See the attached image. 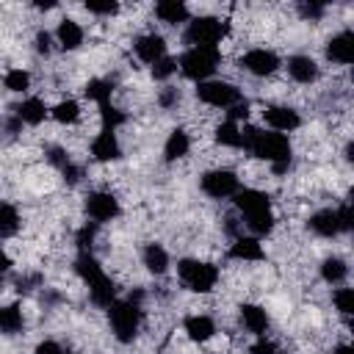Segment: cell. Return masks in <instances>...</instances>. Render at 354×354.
<instances>
[{"mask_svg":"<svg viewBox=\"0 0 354 354\" xmlns=\"http://www.w3.org/2000/svg\"><path fill=\"white\" fill-rule=\"evenodd\" d=\"M36 354H66V351H64V346L55 343V340H41V343L36 346Z\"/></svg>","mask_w":354,"mask_h":354,"instance_id":"cell-44","label":"cell"},{"mask_svg":"<svg viewBox=\"0 0 354 354\" xmlns=\"http://www.w3.org/2000/svg\"><path fill=\"white\" fill-rule=\"evenodd\" d=\"M86 213L91 218V224H102L119 216V199L111 191H94L86 196Z\"/></svg>","mask_w":354,"mask_h":354,"instance_id":"cell-11","label":"cell"},{"mask_svg":"<svg viewBox=\"0 0 354 354\" xmlns=\"http://www.w3.org/2000/svg\"><path fill=\"white\" fill-rule=\"evenodd\" d=\"M8 266H11V260H8V254L3 252V246H0V274L3 271H8Z\"/></svg>","mask_w":354,"mask_h":354,"instance_id":"cell-48","label":"cell"},{"mask_svg":"<svg viewBox=\"0 0 354 354\" xmlns=\"http://www.w3.org/2000/svg\"><path fill=\"white\" fill-rule=\"evenodd\" d=\"M111 91H113V83H111V80H105V77H94V80H88V83H86V97H88V100H94L97 105L111 102Z\"/></svg>","mask_w":354,"mask_h":354,"instance_id":"cell-29","label":"cell"},{"mask_svg":"<svg viewBox=\"0 0 354 354\" xmlns=\"http://www.w3.org/2000/svg\"><path fill=\"white\" fill-rule=\"evenodd\" d=\"M241 324L246 326V332L252 335H263L268 329V315L263 307L257 304H241Z\"/></svg>","mask_w":354,"mask_h":354,"instance_id":"cell-23","label":"cell"},{"mask_svg":"<svg viewBox=\"0 0 354 354\" xmlns=\"http://www.w3.org/2000/svg\"><path fill=\"white\" fill-rule=\"evenodd\" d=\"M108 321H111V329H113L116 340L133 343V337L138 335V326H141V304L133 301V299L113 301L108 307Z\"/></svg>","mask_w":354,"mask_h":354,"instance_id":"cell-4","label":"cell"},{"mask_svg":"<svg viewBox=\"0 0 354 354\" xmlns=\"http://www.w3.org/2000/svg\"><path fill=\"white\" fill-rule=\"evenodd\" d=\"M230 257L235 260H263V246L254 235H238L230 246Z\"/></svg>","mask_w":354,"mask_h":354,"instance_id":"cell-20","label":"cell"},{"mask_svg":"<svg viewBox=\"0 0 354 354\" xmlns=\"http://www.w3.org/2000/svg\"><path fill=\"white\" fill-rule=\"evenodd\" d=\"M227 33V25L216 17H196L185 28V41L191 47H216Z\"/></svg>","mask_w":354,"mask_h":354,"instance_id":"cell-8","label":"cell"},{"mask_svg":"<svg viewBox=\"0 0 354 354\" xmlns=\"http://www.w3.org/2000/svg\"><path fill=\"white\" fill-rule=\"evenodd\" d=\"M61 174H64V180H66V183H72V185H75V183H80V177H83V169H80V166H75V163H66V166L61 169Z\"/></svg>","mask_w":354,"mask_h":354,"instance_id":"cell-43","label":"cell"},{"mask_svg":"<svg viewBox=\"0 0 354 354\" xmlns=\"http://www.w3.org/2000/svg\"><path fill=\"white\" fill-rule=\"evenodd\" d=\"M332 301H335V307H337L340 315H351L354 313V290L351 288H337L332 293Z\"/></svg>","mask_w":354,"mask_h":354,"instance_id":"cell-34","label":"cell"},{"mask_svg":"<svg viewBox=\"0 0 354 354\" xmlns=\"http://www.w3.org/2000/svg\"><path fill=\"white\" fill-rule=\"evenodd\" d=\"M183 326H185V335H188L194 343H205V340H210L213 332H216V324H213L210 315H188Z\"/></svg>","mask_w":354,"mask_h":354,"instance_id":"cell-19","label":"cell"},{"mask_svg":"<svg viewBox=\"0 0 354 354\" xmlns=\"http://www.w3.org/2000/svg\"><path fill=\"white\" fill-rule=\"evenodd\" d=\"M288 75L301 86L315 83L318 80V64L310 55H293V58H288Z\"/></svg>","mask_w":354,"mask_h":354,"instance_id":"cell-17","label":"cell"},{"mask_svg":"<svg viewBox=\"0 0 354 354\" xmlns=\"http://www.w3.org/2000/svg\"><path fill=\"white\" fill-rule=\"evenodd\" d=\"M19 127H22V122H19L17 116H6V119L0 122V130H3L6 136H17V133H19Z\"/></svg>","mask_w":354,"mask_h":354,"instance_id":"cell-45","label":"cell"},{"mask_svg":"<svg viewBox=\"0 0 354 354\" xmlns=\"http://www.w3.org/2000/svg\"><path fill=\"white\" fill-rule=\"evenodd\" d=\"M332 354H351V346H346V343H343V346H337Z\"/></svg>","mask_w":354,"mask_h":354,"instance_id":"cell-50","label":"cell"},{"mask_svg":"<svg viewBox=\"0 0 354 354\" xmlns=\"http://www.w3.org/2000/svg\"><path fill=\"white\" fill-rule=\"evenodd\" d=\"M326 58H329L332 64H340V66L351 64V58H354V33H351V30L335 33V36L329 39V44H326Z\"/></svg>","mask_w":354,"mask_h":354,"instance_id":"cell-14","label":"cell"},{"mask_svg":"<svg viewBox=\"0 0 354 354\" xmlns=\"http://www.w3.org/2000/svg\"><path fill=\"white\" fill-rule=\"evenodd\" d=\"M307 227L321 238H335L340 232H348L351 230V205L346 202L340 207H324L310 216Z\"/></svg>","mask_w":354,"mask_h":354,"instance_id":"cell-7","label":"cell"},{"mask_svg":"<svg viewBox=\"0 0 354 354\" xmlns=\"http://www.w3.org/2000/svg\"><path fill=\"white\" fill-rule=\"evenodd\" d=\"M202 191L213 199H227V196H235L241 188H238V174L230 171V169H213V171H205L202 174Z\"/></svg>","mask_w":354,"mask_h":354,"instance_id":"cell-10","label":"cell"},{"mask_svg":"<svg viewBox=\"0 0 354 354\" xmlns=\"http://www.w3.org/2000/svg\"><path fill=\"white\" fill-rule=\"evenodd\" d=\"M100 119H102V130H116L119 124H124L127 116L119 108H113L111 102H105V105H100Z\"/></svg>","mask_w":354,"mask_h":354,"instance_id":"cell-32","label":"cell"},{"mask_svg":"<svg viewBox=\"0 0 354 354\" xmlns=\"http://www.w3.org/2000/svg\"><path fill=\"white\" fill-rule=\"evenodd\" d=\"M144 266H147V271L149 274H166V268H169V252L160 246V243H147L144 246Z\"/></svg>","mask_w":354,"mask_h":354,"instance_id":"cell-24","label":"cell"},{"mask_svg":"<svg viewBox=\"0 0 354 354\" xmlns=\"http://www.w3.org/2000/svg\"><path fill=\"white\" fill-rule=\"evenodd\" d=\"M133 50H136L138 61H144V64H155V61H160V58L166 55V41H163L160 33H144V36L136 39Z\"/></svg>","mask_w":354,"mask_h":354,"instance_id":"cell-15","label":"cell"},{"mask_svg":"<svg viewBox=\"0 0 354 354\" xmlns=\"http://www.w3.org/2000/svg\"><path fill=\"white\" fill-rule=\"evenodd\" d=\"M263 119H266V124L274 133H282V136L290 133V130H296L301 124L299 111L296 108H288V105H271V108H266L263 111Z\"/></svg>","mask_w":354,"mask_h":354,"instance_id":"cell-13","label":"cell"},{"mask_svg":"<svg viewBox=\"0 0 354 354\" xmlns=\"http://www.w3.org/2000/svg\"><path fill=\"white\" fill-rule=\"evenodd\" d=\"M241 147L252 152L260 160H268L277 174L290 169V141L282 133H266L260 127H243L241 130Z\"/></svg>","mask_w":354,"mask_h":354,"instance_id":"cell-1","label":"cell"},{"mask_svg":"<svg viewBox=\"0 0 354 354\" xmlns=\"http://www.w3.org/2000/svg\"><path fill=\"white\" fill-rule=\"evenodd\" d=\"M41 299H44L47 304H55V301H58L61 296H58V293H53V290H44V296H41Z\"/></svg>","mask_w":354,"mask_h":354,"instance_id":"cell-49","label":"cell"},{"mask_svg":"<svg viewBox=\"0 0 354 354\" xmlns=\"http://www.w3.org/2000/svg\"><path fill=\"white\" fill-rule=\"evenodd\" d=\"M19 230V213L14 205L0 202V238H11Z\"/></svg>","mask_w":354,"mask_h":354,"instance_id":"cell-28","label":"cell"},{"mask_svg":"<svg viewBox=\"0 0 354 354\" xmlns=\"http://www.w3.org/2000/svg\"><path fill=\"white\" fill-rule=\"evenodd\" d=\"M14 116H17L19 122H25V124H41L44 116H47V105H44L39 97H28V100H22V102L14 108Z\"/></svg>","mask_w":354,"mask_h":354,"instance_id":"cell-18","label":"cell"},{"mask_svg":"<svg viewBox=\"0 0 354 354\" xmlns=\"http://www.w3.org/2000/svg\"><path fill=\"white\" fill-rule=\"evenodd\" d=\"M55 39L64 50H77L83 44V28L75 19H61L55 28Z\"/></svg>","mask_w":354,"mask_h":354,"instance_id":"cell-22","label":"cell"},{"mask_svg":"<svg viewBox=\"0 0 354 354\" xmlns=\"http://www.w3.org/2000/svg\"><path fill=\"white\" fill-rule=\"evenodd\" d=\"M155 14H158V19L166 22V25H180V22L188 19V6H185L183 0H160V3L155 6Z\"/></svg>","mask_w":354,"mask_h":354,"instance_id":"cell-21","label":"cell"},{"mask_svg":"<svg viewBox=\"0 0 354 354\" xmlns=\"http://www.w3.org/2000/svg\"><path fill=\"white\" fill-rule=\"evenodd\" d=\"M75 271L77 277L86 282L88 288V296L97 307H111L116 301V288L111 282V277L102 271V266L97 263V257L91 252H80L77 260H75Z\"/></svg>","mask_w":354,"mask_h":354,"instance_id":"cell-3","label":"cell"},{"mask_svg":"<svg viewBox=\"0 0 354 354\" xmlns=\"http://www.w3.org/2000/svg\"><path fill=\"white\" fill-rule=\"evenodd\" d=\"M324 11H326L324 3H299V14H301L304 19H321Z\"/></svg>","mask_w":354,"mask_h":354,"instance_id":"cell-40","label":"cell"},{"mask_svg":"<svg viewBox=\"0 0 354 354\" xmlns=\"http://www.w3.org/2000/svg\"><path fill=\"white\" fill-rule=\"evenodd\" d=\"M50 113H53V119L61 122V124H75V122L80 119V105H77L75 100H61Z\"/></svg>","mask_w":354,"mask_h":354,"instance_id":"cell-30","label":"cell"},{"mask_svg":"<svg viewBox=\"0 0 354 354\" xmlns=\"http://www.w3.org/2000/svg\"><path fill=\"white\" fill-rule=\"evenodd\" d=\"M158 102H160V108H174L180 102V91L177 88H163L160 97H158Z\"/></svg>","mask_w":354,"mask_h":354,"instance_id":"cell-41","label":"cell"},{"mask_svg":"<svg viewBox=\"0 0 354 354\" xmlns=\"http://www.w3.org/2000/svg\"><path fill=\"white\" fill-rule=\"evenodd\" d=\"M241 66L249 72V75H257V77H266V75H274L279 69V58L277 53L266 50V47H254L249 50L243 58H241Z\"/></svg>","mask_w":354,"mask_h":354,"instance_id":"cell-12","label":"cell"},{"mask_svg":"<svg viewBox=\"0 0 354 354\" xmlns=\"http://www.w3.org/2000/svg\"><path fill=\"white\" fill-rule=\"evenodd\" d=\"M174 72H177V61L169 58V55H163L160 61L152 64V77H155V80H166V77H171Z\"/></svg>","mask_w":354,"mask_h":354,"instance_id":"cell-35","label":"cell"},{"mask_svg":"<svg viewBox=\"0 0 354 354\" xmlns=\"http://www.w3.org/2000/svg\"><path fill=\"white\" fill-rule=\"evenodd\" d=\"M86 11L88 14H97V17H113L119 11V3H86Z\"/></svg>","mask_w":354,"mask_h":354,"instance_id":"cell-37","label":"cell"},{"mask_svg":"<svg viewBox=\"0 0 354 354\" xmlns=\"http://www.w3.org/2000/svg\"><path fill=\"white\" fill-rule=\"evenodd\" d=\"M196 97L210 108H232L241 102V91L227 80H202L196 86Z\"/></svg>","mask_w":354,"mask_h":354,"instance_id":"cell-9","label":"cell"},{"mask_svg":"<svg viewBox=\"0 0 354 354\" xmlns=\"http://www.w3.org/2000/svg\"><path fill=\"white\" fill-rule=\"evenodd\" d=\"M227 113H230V122L238 124V119H246V116H249V102L241 100V102H235L232 108H227Z\"/></svg>","mask_w":354,"mask_h":354,"instance_id":"cell-42","label":"cell"},{"mask_svg":"<svg viewBox=\"0 0 354 354\" xmlns=\"http://www.w3.org/2000/svg\"><path fill=\"white\" fill-rule=\"evenodd\" d=\"M91 155L94 160L100 163H108V160H116L122 155V147H119V138L113 130H102L94 141H91Z\"/></svg>","mask_w":354,"mask_h":354,"instance_id":"cell-16","label":"cell"},{"mask_svg":"<svg viewBox=\"0 0 354 354\" xmlns=\"http://www.w3.org/2000/svg\"><path fill=\"white\" fill-rule=\"evenodd\" d=\"M50 41H53V36H50L47 30H39V33H36V50H39V53H44V55H47V53L53 50V47H50Z\"/></svg>","mask_w":354,"mask_h":354,"instance_id":"cell-47","label":"cell"},{"mask_svg":"<svg viewBox=\"0 0 354 354\" xmlns=\"http://www.w3.org/2000/svg\"><path fill=\"white\" fill-rule=\"evenodd\" d=\"M218 61H221L218 47H191V50L183 53V58H180L177 66H180V72H183L188 80L202 83V80H207V77L216 72Z\"/></svg>","mask_w":354,"mask_h":354,"instance_id":"cell-5","label":"cell"},{"mask_svg":"<svg viewBox=\"0 0 354 354\" xmlns=\"http://www.w3.org/2000/svg\"><path fill=\"white\" fill-rule=\"evenodd\" d=\"M47 160L53 166H58V169H64L66 163H72V158H69V152L64 147H47Z\"/></svg>","mask_w":354,"mask_h":354,"instance_id":"cell-38","label":"cell"},{"mask_svg":"<svg viewBox=\"0 0 354 354\" xmlns=\"http://www.w3.org/2000/svg\"><path fill=\"white\" fill-rule=\"evenodd\" d=\"M249 354H277V346L271 343V340H266V337H260L252 348H249Z\"/></svg>","mask_w":354,"mask_h":354,"instance_id":"cell-46","label":"cell"},{"mask_svg":"<svg viewBox=\"0 0 354 354\" xmlns=\"http://www.w3.org/2000/svg\"><path fill=\"white\" fill-rule=\"evenodd\" d=\"M216 141H218L221 147H241V127L227 119L224 124L216 127Z\"/></svg>","mask_w":354,"mask_h":354,"instance_id":"cell-31","label":"cell"},{"mask_svg":"<svg viewBox=\"0 0 354 354\" xmlns=\"http://www.w3.org/2000/svg\"><path fill=\"white\" fill-rule=\"evenodd\" d=\"M41 285H44L41 274H25V277L17 279V290H19V293H30L33 288H41Z\"/></svg>","mask_w":354,"mask_h":354,"instance_id":"cell-39","label":"cell"},{"mask_svg":"<svg viewBox=\"0 0 354 354\" xmlns=\"http://www.w3.org/2000/svg\"><path fill=\"white\" fill-rule=\"evenodd\" d=\"M22 324H25V318H22V310H19L17 304L0 307V332L14 335V332H19V329H22Z\"/></svg>","mask_w":354,"mask_h":354,"instance_id":"cell-27","label":"cell"},{"mask_svg":"<svg viewBox=\"0 0 354 354\" xmlns=\"http://www.w3.org/2000/svg\"><path fill=\"white\" fill-rule=\"evenodd\" d=\"M3 83H6V88L8 91H28V86H30V75L25 72V69H11V72H6V77H3Z\"/></svg>","mask_w":354,"mask_h":354,"instance_id":"cell-33","label":"cell"},{"mask_svg":"<svg viewBox=\"0 0 354 354\" xmlns=\"http://www.w3.org/2000/svg\"><path fill=\"white\" fill-rule=\"evenodd\" d=\"M177 274H180V282L194 293H210L218 282V268L213 263H205V260L185 257L177 263Z\"/></svg>","mask_w":354,"mask_h":354,"instance_id":"cell-6","label":"cell"},{"mask_svg":"<svg viewBox=\"0 0 354 354\" xmlns=\"http://www.w3.org/2000/svg\"><path fill=\"white\" fill-rule=\"evenodd\" d=\"M94 238H97V224H86V227H80L77 230V246H80V252H91V243H94Z\"/></svg>","mask_w":354,"mask_h":354,"instance_id":"cell-36","label":"cell"},{"mask_svg":"<svg viewBox=\"0 0 354 354\" xmlns=\"http://www.w3.org/2000/svg\"><path fill=\"white\" fill-rule=\"evenodd\" d=\"M188 149H191V138H188V133H185V130H171L169 138H166V144H163V155H166V160H180V158L188 155Z\"/></svg>","mask_w":354,"mask_h":354,"instance_id":"cell-25","label":"cell"},{"mask_svg":"<svg viewBox=\"0 0 354 354\" xmlns=\"http://www.w3.org/2000/svg\"><path fill=\"white\" fill-rule=\"evenodd\" d=\"M321 277H324V282H329V285H340V282L348 277L346 260H343V257H326V260L321 263Z\"/></svg>","mask_w":354,"mask_h":354,"instance_id":"cell-26","label":"cell"},{"mask_svg":"<svg viewBox=\"0 0 354 354\" xmlns=\"http://www.w3.org/2000/svg\"><path fill=\"white\" fill-rule=\"evenodd\" d=\"M235 207H238V213L243 216V224H246V230H249L254 238L271 232V227H274V213H271V199H268L263 191H257V188H243V191H238V194H235Z\"/></svg>","mask_w":354,"mask_h":354,"instance_id":"cell-2","label":"cell"}]
</instances>
